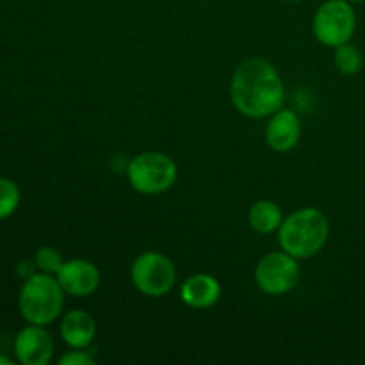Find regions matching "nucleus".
<instances>
[{"label": "nucleus", "instance_id": "f257e3e1", "mask_svg": "<svg viewBox=\"0 0 365 365\" xmlns=\"http://www.w3.org/2000/svg\"><path fill=\"white\" fill-rule=\"evenodd\" d=\"M230 100L246 118H269L285 103V86L273 64L252 57L235 68L230 82Z\"/></svg>", "mask_w": 365, "mask_h": 365}, {"label": "nucleus", "instance_id": "f03ea898", "mask_svg": "<svg viewBox=\"0 0 365 365\" xmlns=\"http://www.w3.org/2000/svg\"><path fill=\"white\" fill-rule=\"evenodd\" d=\"M277 234L280 250L298 260L310 259L327 246L330 237V221L317 207H303L284 217Z\"/></svg>", "mask_w": 365, "mask_h": 365}, {"label": "nucleus", "instance_id": "7ed1b4c3", "mask_svg": "<svg viewBox=\"0 0 365 365\" xmlns=\"http://www.w3.org/2000/svg\"><path fill=\"white\" fill-rule=\"evenodd\" d=\"M64 298L66 292L53 274L36 273L24 280L18 294V309L27 323L50 327L63 314Z\"/></svg>", "mask_w": 365, "mask_h": 365}, {"label": "nucleus", "instance_id": "20e7f679", "mask_svg": "<svg viewBox=\"0 0 365 365\" xmlns=\"http://www.w3.org/2000/svg\"><path fill=\"white\" fill-rule=\"evenodd\" d=\"M127 178L135 192L157 196L170 191L178 178V166L163 152H141L128 163Z\"/></svg>", "mask_w": 365, "mask_h": 365}, {"label": "nucleus", "instance_id": "39448f33", "mask_svg": "<svg viewBox=\"0 0 365 365\" xmlns=\"http://www.w3.org/2000/svg\"><path fill=\"white\" fill-rule=\"evenodd\" d=\"M130 280L146 298H164L177 284V267L164 253L145 252L132 262Z\"/></svg>", "mask_w": 365, "mask_h": 365}, {"label": "nucleus", "instance_id": "423d86ee", "mask_svg": "<svg viewBox=\"0 0 365 365\" xmlns=\"http://www.w3.org/2000/svg\"><path fill=\"white\" fill-rule=\"evenodd\" d=\"M312 31L317 41L330 48L351 41L356 31V14L348 0H327L314 14Z\"/></svg>", "mask_w": 365, "mask_h": 365}, {"label": "nucleus", "instance_id": "0eeeda50", "mask_svg": "<svg viewBox=\"0 0 365 365\" xmlns=\"http://www.w3.org/2000/svg\"><path fill=\"white\" fill-rule=\"evenodd\" d=\"M298 259L287 252H269L255 266V284L264 294L284 296L299 282Z\"/></svg>", "mask_w": 365, "mask_h": 365}, {"label": "nucleus", "instance_id": "6e6552de", "mask_svg": "<svg viewBox=\"0 0 365 365\" xmlns=\"http://www.w3.org/2000/svg\"><path fill=\"white\" fill-rule=\"evenodd\" d=\"M13 351L21 365H46L53 359L56 344L46 327L29 323L14 337Z\"/></svg>", "mask_w": 365, "mask_h": 365}, {"label": "nucleus", "instance_id": "1a4fd4ad", "mask_svg": "<svg viewBox=\"0 0 365 365\" xmlns=\"http://www.w3.org/2000/svg\"><path fill=\"white\" fill-rule=\"evenodd\" d=\"M66 296L71 298H89L100 287V269L88 259L64 260L63 267L56 274Z\"/></svg>", "mask_w": 365, "mask_h": 365}, {"label": "nucleus", "instance_id": "9d476101", "mask_svg": "<svg viewBox=\"0 0 365 365\" xmlns=\"http://www.w3.org/2000/svg\"><path fill=\"white\" fill-rule=\"evenodd\" d=\"M266 143L273 152L287 153L298 146L302 138V121L299 116L292 109H278L271 114L269 121L266 125Z\"/></svg>", "mask_w": 365, "mask_h": 365}, {"label": "nucleus", "instance_id": "9b49d317", "mask_svg": "<svg viewBox=\"0 0 365 365\" xmlns=\"http://www.w3.org/2000/svg\"><path fill=\"white\" fill-rule=\"evenodd\" d=\"M221 298V284L209 273L191 274L180 287V299L195 310H205L216 305Z\"/></svg>", "mask_w": 365, "mask_h": 365}, {"label": "nucleus", "instance_id": "f8f14e48", "mask_svg": "<svg viewBox=\"0 0 365 365\" xmlns=\"http://www.w3.org/2000/svg\"><path fill=\"white\" fill-rule=\"evenodd\" d=\"M59 331L68 348L86 349L93 344L96 337V321L86 310H70V312L64 314Z\"/></svg>", "mask_w": 365, "mask_h": 365}, {"label": "nucleus", "instance_id": "ddd939ff", "mask_svg": "<svg viewBox=\"0 0 365 365\" xmlns=\"http://www.w3.org/2000/svg\"><path fill=\"white\" fill-rule=\"evenodd\" d=\"M248 223L253 232L260 235H269L278 232L280 225L284 223V212L280 205L271 200H259L250 207Z\"/></svg>", "mask_w": 365, "mask_h": 365}, {"label": "nucleus", "instance_id": "4468645a", "mask_svg": "<svg viewBox=\"0 0 365 365\" xmlns=\"http://www.w3.org/2000/svg\"><path fill=\"white\" fill-rule=\"evenodd\" d=\"M334 50V64L341 73L355 75L362 70V53L355 45H351V41L344 43Z\"/></svg>", "mask_w": 365, "mask_h": 365}, {"label": "nucleus", "instance_id": "2eb2a0df", "mask_svg": "<svg viewBox=\"0 0 365 365\" xmlns=\"http://www.w3.org/2000/svg\"><path fill=\"white\" fill-rule=\"evenodd\" d=\"M21 192L14 180L0 177V220H7L16 212L20 205Z\"/></svg>", "mask_w": 365, "mask_h": 365}, {"label": "nucleus", "instance_id": "dca6fc26", "mask_svg": "<svg viewBox=\"0 0 365 365\" xmlns=\"http://www.w3.org/2000/svg\"><path fill=\"white\" fill-rule=\"evenodd\" d=\"M34 262L36 266H38L39 273L53 274V277H56V274L59 273L61 267H63L64 259L56 248H52V246H41V248L36 250Z\"/></svg>", "mask_w": 365, "mask_h": 365}, {"label": "nucleus", "instance_id": "f3484780", "mask_svg": "<svg viewBox=\"0 0 365 365\" xmlns=\"http://www.w3.org/2000/svg\"><path fill=\"white\" fill-rule=\"evenodd\" d=\"M59 365H95V359L88 348H71V351L64 353L59 359Z\"/></svg>", "mask_w": 365, "mask_h": 365}, {"label": "nucleus", "instance_id": "a211bd4d", "mask_svg": "<svg viewBox=\"0 0 365 365\" xmlns=\"http://www.w3.org/2000/svg\"><path fill=\"white\" fill-rule=\"evenodd\" d=\"M16 273L21 280H27V278H31L32 274L39 273V271H38V266H36L34 259H32V260H21V262L16 266Z\"/></svg>", "mask_w": 365, "mask_h": 365}, {"label": "nucleus", "instance_id": "6ab92c4d", "mask_svg": "<svg viewBox=\"0 0 365 365\" xmlns=\"http://www.w3.org/2000/svg\"><path fill=\"white\" fill-rule=\"evenodd\" d=\"M14 362H16V359H11V356L0 353V365H14Z\"/></svg>", "mask_w": 365, "mask_h": 365}, {"label": "nucleus", "instance_id": "aec40b11", "mask_svg": "<svg viewBox=\"0 0 365 365\" xmlns=\"http://www.w3.org/2000/svg\"><path fill=\"white\" fill-rule=\"evenodd\" d=\"M348 2H351V4H362V2H365V0H348Z\"/></svg>", "mask_w": 365, "mask_h": 365}, {"label": "nucleus", "instance_id": "412c9836", "mask_svg": "<svg viewBox=\"0 0 365 365\" xmlns=\"http://www.w3.org/2000/svg\"><path fill=\"white\" fill-rule=\"evenodd\" d=\"M289 2H303V0H289Z\"/></svg>", "mask_w": 365, "mask_h": 365}]
</instances>
